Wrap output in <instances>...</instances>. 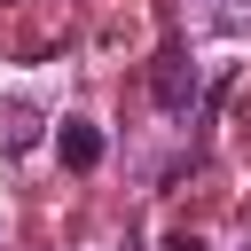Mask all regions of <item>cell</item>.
<instances>
[{"instance_id":"cell-1","label":"cell","mask_w":251,"mask_h":251,"mask_svg":"<svg viewBox=\"0 0 251 251\" xmlns=\"http://www.w3.org/2000/svg\"><path fill=\"white\" fill-rule=\"evenodd\" d=\"M55 157H63L71 173H94V165H102V133H94L86 118H63V126H55Z\"/></svg>"},{"instance_id":"cell-2","label":"cell","mask_w":251,"mask_h":251,"mask_svg":"<svg viewBox=\"0 0 251 251\" xmlns=\"http://www.w3.org/2000/svg\"><path fill=\"white\" fill-rule=\"evenodd\" d=\"M157 102H165V110H188V102H196V63H188L180 47L157 55Z\"/></svg>"},{"instance_id":"cell-3","label":"cell","mask_w":251,"mask_h":251,"mask_svg":"<svg viewBox=\"0 0 251 251\" xmlns=\"http://www.w3.org/2000/svg\"><path fill=\"white\" fill-rule=\"evenodd\" d=\"M31 133H39V118H31L24 102H8V126H0V141H8V149H31Z\"/></svg>"},{"instance_id":"cell-4","label":"cell","mask_w":251,"mask_h":251,"mask_svg":"<svg viewBox=\"0 0 251 251\" xmlns=\"http://www.w3.org/2000/svg\"><path fill=\"white\" fill-rule=\"evenodd\" d=\"M165 251H204V243H196V235H173V243H165Z\"/></svg>"}]
</instances>
